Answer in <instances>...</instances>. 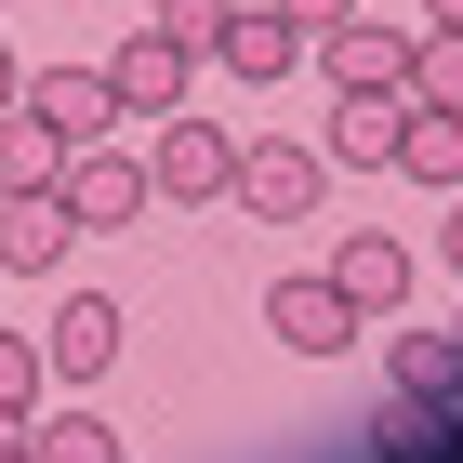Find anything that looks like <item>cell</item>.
Returning <instances> with one entry per match:
<instances>
[{
	"mask_svg": "<svg viewBox=\"0 0 463 463\" xmlns=\"http://www.w3.org/2000/svg\"><path fill=\"white\" fill-rule=\"evenodd\" d=\"M265 331H279L291 357H345L357 345V305H345V279L318 265V279H279V291H265Z\"/></svg>",
	"mask_w": 463,
	"mask_h": 463,
	"instance_id": "obj_5",
	"label": "cell"
},
{
	"mask_svg": "<svg viewBox=\"0 0 463 463\" xmlns=\"http://www.w3.org/2000/svg\"><path fill=\"white\" fill-rule=\"evenodd\" d=\"M40 357H53L67 384L119 371V305H107V291H67V305H53V331H40Z\"/></svg>",
	"mask_w": 463,
	"mask_h": 463,
	"instance_id": "obj_7",
	"label": "cell"
},
{
	"mask_svg": "<svg viewBox=\"0 0 463 463\" xmlns=\"http://www.w3.org/2000/svg\"><path fill=\"white\" fill-rule=\"evenodd\" d=\"M185 80H199V53H185V40H159V27H133V40L107 53L119 119H173V107H185Z\"/></svg>",
	"mask_w": 463,
	"mask_h": 463,
	"instance_id": "obj_4",
	"label": "cell"
},
{
	"mask_svg": "<svg viewBox=\"0 0 463 463\" xmlns=\"http://www.w3.org/2000/svg\"><path fill=\"white\" fill-rule=\"evenodd\" d=\"M225 14H239V0H159L146 27H159V40H185V53H213V40H225Z\"/></svg>",
	"mask_w": 463,
	"mask_h": 463,
	"instance_id": "obj_18",
	"label": "cell"
},
{
	"mask_svg": "<svg viewBox=\"0 0 463 463\" xmlns=\"http://www.w3.org/2000/svg\"><path fill=\"white\" fill-rule=\"evenodd\" d=\"M0 463H27V437H14V450H0Z\"/></svg>",
	"mask_w": 463,
	"mask_h": 463,
	"instance_id": "obj_25",
	"label": "cell"
},
{
	"mask_svg": "<svg viewBox=\"0 0 463 463\" xmlns=\"http://www.w3.org/2000/svg\"><path fill=\"white\" fill-rule=\"evenodd\" d=\"M225 185H239V146L213 133V119H159V146H146V199H225Z\"/></svg>",
	"mask_w": 463,
	"mask_h": 463,
	"instance_id": "obj_2",
	"label": "cell"
},
{
	"mask_svg": "<svg viewBox=\"0 0 463 463\" xmlns=\"http://www.w3.org/2000/svg\"><path fill=\"white\" fill-rule=\"evenodd\" d=\"M279 14H291V27H305V53H318V40H331V27H345L357 0H279Z\"/></svg>",
	"mask_w": 463,
	"mask_h": 463,
	"instance_id": "obj_20",
	"label": "cell"
},
{
	"mask_svg": "<svg viewBox=\"0 0 463 463\" xmlns=\"http://www.w3.org/2000/svg\"><path fill=\"white\" fill-rule=\"evenodd\" d=\"M424 27H463V0H424Z\"/></svg>",
	"mask_w": 463,
	"mask_h": 463,
	"instance_id": "obj_24",
	"label": "cell"
},
{
	"mask_svg": "<svg viewBox=\"0 0 463 463\" xmlns=\"http://www.w3.org/2000/svg\"><path fill=\"white\" fill-rule=\"evenodd\" d=\"M0 107H27V67H14V53H0Z\"/></svg>",
	"mask_w": 463,
	"mask_h": 463,
	"instance_id": "obj_22",
	"label": "cell"
},
{
	"mask_svg": "<svg viewBox=\"0 0 463 463\" xmlns=\"http://www.w3.org/2000/svg\"><path fill=\"white\" fill-rule=\"evenodd\" d=\"M318 185H331L318 146L265 133V146H239V185H225V199H239V213H265V225H305V213H318Z\"/></svg>",
	"mask_w": 463,
	"mask_h": 463,
	"instance_id": "obj_1",
	"label": "cell"
},
{
	"mask_svg": "<svg viewBox=\"0 0 463 463\" xmlns=\"http://www.w3.org/2000/svg\"><path fill=\"white\" fill-rule=\"evenodd\" d=\"M14 437H27V411H14V397H0V450H14Z\"/></svg>",
	"mask_w": 463,
	"mask_h": 463,
	"instance_id": "obj_23",
	"label": "cell"
},
{
	"mask_svg": "<svg viewBox=\"0 0 463 463\" xmlns=\"http://www.w3.org/2000/svg\"><path fill=\"white\" fill-rule=\"evenodd\" d=\"M384 384L411 397V411H450V397H463V331H397Z\"/></svg>",
	"mask_w": 463,
	"mask_h": 463,
	"instance_id": "obj_11",
	"label": "cell"
},
{
	"mask_svg": "<svg viewBox=\"0 0 463 463\" xmlns=\"http://www.w3.org/2000/svg\"><path fill=\"white\" fill-rule=\"evenodd\" d=\"M331 279H345L357 318H384L397 291H411V251H397V239H345V251H331Z\"/></svg>",
	"mask_w": 463,
	"mask_h": 463,
	"instance_id": "obj_14",
	"label": "cell"
},
{
	"mask_svg": "<svg viewBox=\"0 0 463 463\" xmlns=\"http://www.w3.org/2000/svg\"><path fill=\"white\" fill-rule=\"evenodd\" d=\"M27 107L53 119V133H67V146L119 133V93H107V67H27Z\"/></svg>",
	"mask_w": 463,
	"mask_h": 463,
	"instance_id": "obj_8",
	"label": "cell"
},
{
	"mask_svg": "<svg viewBox=\"0 0 463 463\" xmlns=\"http://www.w3.org/2000/svg\"><path fill=\"white\" fill-rule=\"evenodd\" d=\"M411 107H463V27H424V40H411Z\"/></svg>",
	"mask_w": 463,
	"mask_h": 463,
	"instance_id": "obj_17",
	"label": "cell"
},
{
	"mask_svg": "<svg viewBox=\"0 0 463 463\" xmlns=\"http://www.w3.org/2000/svg\"><path fill=\"white\" fill-rule=\"evenodd\" d=\"M53 173H67V133L40 107H0V185H53Z\"/></svg>",
	"mask_w": 463,
	"mask_h": 463,
	"instance_id": "obj_15",
	"label": "cell"
},
{
	"mask_svg": "<svg viewBox=\"0 0 463 463\" xmlns=\"http://www.w3.org/2000/svg\"><path fill=\"white\" fill-rule=\"evenodd\" d=\"M80 213L53 199V185H0V279H40V265H67Z\"/></svg>",
	"mask_w": 463,
	"mask_h": 463,
	"instance_id": "obj_6",
	"label": "cell"
},
{
	"mask_svg": "<svg viewBox=\"0 0 463 463\" xmlns=\"http://www.w3.org/2000/svg\"><path fill=\"white\" fill-rule=\"evenodd\" d=\"M53 199H67L80 225H133V213H146V159L93 133V146H67V173H53Z\"/></svg>",
	"mask_w": 463,
	"mask_h": 463,
	"instance_id": "obj_3",
	"label": "cell"
},
{
	"mask_svg": "<svg viewBox=\"0 0 463 463\" xmlns=\"http://www.w3.org/2000/svg\"><path fill=\"white\" fill-rule=\"evenodd\" d=\"M384 173H411V185H437V199H450V185H463V107H411Z\"/></svg>",
	"mask_w": 463,
	"mask_h": 463,
	"instance_id": "obj_12",
	"label": "cell"
},
{
	"mask_svg": "<svg viewBox=\"0 0 463 463\" xmlns=\"http://www.w3.org/2000/svg\"><path fill=\"white\" fill-rule=\"evenodd\" d=\"M213 67H239V80H291V67H305V27H291V14H225Z\"/></svg>",
	"mask_w": 463,
	"mask_h": 463,
	"instance_id": "obj_13",
	"label": "cell"
},
{
	"mask_svg": "<svg viewBox=\"0 0 463 463\" xmlns=\"http://www.w3.org/2000/svg\"><path fill=\"white\" fill-rule=\"evenodd\" d=\"M40 371H53V357H40L27 331H0V397H14V411H27V397H40Z\"/></svg>",
	"mask_w": 463,
	"mask_h": 463,
	"instance_id": "obj_19",
	"label": "cell"
},
{
	"mask_svg": "<svg viewBox=\"0 0 463 463\" xmlns=\"http://www.w3.org/2000/svg\"><path fill=\"white\" fill-rule=\"evenodd\" d=\"M318 80H331V93H357V80H397V93H411V40L371 27V14H345V27L318 40Z\"/></svg>",
	"mask_w": 463,
	"mask_h": 463,
	"instance_id": "obj_9",
	"label": "cell"
},
{
	"mask_svg": "<svg viewBox=\"0 0 463 463\" xmlns=\"http://www.w3.org/2000/svg\"><path fill=\"white\" fill-rule=\"evenodd\" d=\"M397 119H411V93H397V80L331 93V159H397Z\"/></svg>",
	"mask_w": 463,
	"mask_h": 463,
	"instance_id": "obj_10",
	"label": "cell"
},
{
	"mask_svg": "<svg viewBox=\"0 0 463 463\" xmlns=\"http://www.w3.org/2000/svg\"><path fill=\"white\" fill-rule=\"evenodd\" d=\"M437 251H450V265H463V185H450V225H437Z\"/></svg>",
	"mask_w": 463,
	"mask_h": 463,
	"instance_id": "obj_21",
	"label": "cell"
},
{
	"mask_svg": "<svg viewBox=\"0 0 463 463\" xmlns=\"http://www.w3.org/2000/svg\"><path fill=\"white\" fill-rule=\"evenodd\" d=\"M27 463H119V424H93V411H53V424H27Z\"/></svg>",
	"mask_w": 463,
	"mask_h": 463,
	"instance_id": "obj_16",
	"label": "cell"
}]
</instances>
